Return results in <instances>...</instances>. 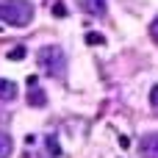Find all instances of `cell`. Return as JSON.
I'll return each mask as SVG.
<instances>
[{
    "instance_id": "obj_1",
    "label": "cell",
    "mask_w": 158,
    "mask_h": 158,
    "mask_svg": "<svg viewBox=\"0 0 158 158\" xmlns=\"http://www.w3.org/2000/svg\"><path fill=\"white\" fill-rule=\"evenodd\" d=\"M33 6L28 0H0V22L14 25V28H25L33 22Z\"/></svg>"
},
{
    "instance_id": "obj_2",
    "label": "cell",
    "mask_w": 158,
    "mask_h": 158,
    "mask_svg": "<svg viewBox=\"0 0 158 158\" xmlns=\"http://www.w3.org/2000/svg\"><path fill=\"white\" fill-rule=\"evenodd\" d=\"M36 58H39V67H42L47 75H53V78H64V72H67V56H64V50H61L58 44H47V47H42Z\"/></svg>"
},
{
    "instance_id": "obj_3",
    "label": "cell",
    "mask_w": 158,
    "mask_h": 158,
    "mask_svg": "<svg viewBox=\"0 0 158 158\" xmlns=\"http://www.w3.org/2000/svg\"><path fill=\"white\" fill-rule=\"evenodd\" d=\"M139 150H142L144 158H158V133H147L139 142Z\"/></svg>"
},
{
    "instance_id": "obj_4",
    "label": "cell",
    "mask_w": 158,
    "mask_h": 158,
    "mask_svg": "<svg viewBox=\"0 0 158 158\" xmlns=\"http://www.w3.org/2000/svg\"><path fill=\"white\" fill-rule=\"evenodd\" d=\"M78 6L86 11V14H92V17H103L106 14V0H78Z\"/></svg>"
},
{
    "instance_id": "obj_5",
    "label": "cell",
    "mask_w": 158,
    "mask_h": 158,
    "mask_svg": "<svg viewBox=\"0 0 158 158\" xmlns=\"http://www.w3.org/2000/svg\"><path fill=\"white\" fill-rule=\"evenodd\" d=\"M25 100H28V106H33V108H44V106H47V94H44V89H39V86H31Z\"/></svg>"
},
{
    "instance_id": "obj_6",
    "label": "cell",
    "mask_w": 158,
    "mask_h": 158,
    "mask_svg": "<svg viewBox=\"0 0 158 158\" xmlns=\"http://www.w3.org/2000/svg\"><path fill=\"white\" fill-rule=\"evenodd\" d=\"M17 97V83L14 81H6V78H0V100H14Z\"/></svg>"
},
{
    "instance_id": "obj_7",
    "label": "cell",
    "mask_w": 158,
    "mask_h": 158,
    "mask_svg": "<svg viewBox=\"0 0 158 158\" xmlns=\"http://www.w3.org/2000/svg\"><path fill=\"white\" fill-rule=\"evenodd\" d=\"M14 153V142H11V136L8 133H3L0 131V158H8Z\"/></svg>"
},
{
    "instance_id": "obj_8",
    "label": "cell",
    "mask_w": 158,
    "mask_h": 158,
    "mask_svg": "<svg viewBox=\"0 0 158 158\" xmlns=\"http://www.w3.org/2000/svg\"><path fill=\"white\" fill-rule=\"evenodd\" d=\"M44 142H47V153H50V158L61 156V147H58V139H56V136H47Z\"/></svg>"
},
{
    "instance_id": "obj_9",
    "label": "cell",
    "mask_w": 158,
    "mask_h": 158,
    "mask_svg": "<svg viewBox=\"0 0 158 158\" xmlns=\"http://www.w3.org/2000/svg\"><path fill=\"white\" fill-rule=\"evenodd\" d=\"M86 44H92V47L97 44V47H100V44H106V36H103V33H94V31H89V33H86Z\"/></svg>"
},
{
    "instance_id": "obj_10",
    "label": "cell",
    "mask_w": 158,
    "mask_h": 158,
    "mask_svg": "<svg viewBox=\"0 0 158 158\" xmlns=\"http://www.w3.org/2000/svg\"><path fill=\"white\" fill-rule=\"evenodd\" d=\"M25 53H28V50H25L22 44H17V47H11V50H8L6 56H8L11 61H22V58H25Z\"/></svg>"
},
{
    "instance_id": "obj_11",
    "label": "cell",
    "mask_w": 158,
    "mask_h": 158,
    "mask_svg": "<svg viewBox=\"0 0 158 158\" xmlns=\"http://www.w3.org/2000/svg\"><path fill=\"white\" fill-rule=\"evenodd\" d=\"M150 106H153V111L158 114V83L150 89Z\"/></svg>"
},
{
    "instance_id": "obj_12",
    "label": "cell",
    "mask_w": 158,
    "mask_h": 158,
    "mask_svg": "<svg viewBox=\"0 0 158 158\" xmlns=\"http://www.w3.org/2000/svg\"><path fill=\"white\" fill-rule=\"evenodd\" d=\"M53 14H56V17H67V6H64V3H56V6H53Z\"/></svg>"
},
{
    "instance_id": "obj_13",
    "label": "cell",
    "mask_w": 158,
    "mask_h": 158,
    "mask_svg": "<svg viewBox=\"0 0 158 158\" xmlns=\"http://www.w3.org/2000/svg\"><path fill=\"white\" fill-rule=\"evenodd\" d=\"M150 36H153V42L158 44V17L153 19V22H150Z\"/></svg>"
},
{
    "instance_id": "obj_14",
    "label": "cell",
    "mask_w": 158,
    "mask_h": 158,
    "mask_svg": "<svg viewBox=\"0 0 158 158\" xmlns=\"http://www.w3.org/2000/svg\"><path fill=\"white\" fill-rule=\"evenodd\" d=\"M119 147L128 150V147H131V139H128V136H119Z\"/></svg>"
}]
</instances>
